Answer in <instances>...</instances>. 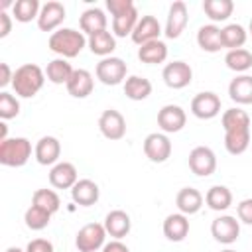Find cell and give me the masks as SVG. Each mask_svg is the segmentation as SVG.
I'll use <instances>...</instances> for the list:
<instances>
[{
	"label": "cell",
	"instance_id": "cell-8",
	"mask_svg": "<svg viewBox=\"0 0 252 252\" xmlns=\"http://www.w3.org/2000/svg\"><path fill=\"white\" fill-rule=\"evenodd\" d=\"M191 112L201 118V120H209V118H215L219 112H220V98L211 93V91H205V93H199L193 96L191 100Z\"/></svg>",
	"mask_w": 252,
	"mask_h": 252
},
{
	"label": "cell",
	"instance_id": "cell-36",
	"mask_svg": "<svg viewBox=\"0 0 252 252\" xmlns=\"http://www.w3.org/2000/svg\"><path fill=\"white\" fill-rule=\"evenodd\" d=\"M224 63H226L228 69H232V71H236V73L248 71V69L252 67V53H250L248 49H244V47L232 49V51L226 53Z\"/></svg>",
	"mask_w": 252,
	"mask_h": 252
},
{
	"label": "cell",
	"instance_id": "cell-43",
	"mask_svg": "<svg viewBox=\"0 0 252 252\" xmlns=\"http://www.w3.org/2000/svg\"><path fill=\"white\" fill-rule=\"evenodd\" d=\"M236 213H238V219L246 224H252V199H244L238 203L236 207Z\"/></svg>",
	"mask_w": 252,
	"mask_h": 252
},
{
	"label": "cell",
	"instance_id": "cell-23",
	"mask_svg": "<svg viewBox=\"0 0 252 252\" xmlns=\"http://www.w3.org/2000/svg\"><path fill=\"white\" fill-rule=\"evenodd\" d=\"M79 26L89 35L98 33V32H104L106 30V16H104V12L100 8H89V10H85L81 14Z\"/></svg>",
	"mask_w": 252,
	"mask_h": 252
},
{
	"label": "cell",
	"instance_id": "cell-3",
	"mask_svg": "<svg viewBox=\"0 0 252 252\" xmlns=\"http://www.w3.org/2000/svg\"><path fill=\"white\" fill-rule=\"evenodd\" d=\"M32 158V144L28 138H6L0 142V163L8 167H22Z\"/></svg>",
	"mask_w": 252,
	"mask_h": 252
},
{
	"label": "cell",
	"instance_id": "cell-41",
	"mask_svg": "<svg viewBox=\"0 0 252 252\" xmlns=\"http://www.w3.org/2000/svg\"><path fill=\"white\" fill-rule=\"evenodd\" d=\"M106 8L110 10L112 18H116V16L126 14L128 10H132L134 8V2L132 0H106Z\"/></svg>",
	"mask_w": 252,
	"mask_h": 252
},
{
	"label": "cell",
	"instance_id": "cell-2",
	"mask_svg": "<svg viewBox=\"0 0 252 252\" xmlns=\"http://www.w3.org/2000/svg\"><path fill=\"white\" fill-rule=\"evenodd\" d=\"M43 81H45V73L37 65L26 63V65H22V67H18L14 71L12 87H14V91H16L18 96L32 98L43 87Z\"/></svg>",
	"mask_w": 252,
	"mask_h": 252
},
{
	"label": "cell",
	"instance_id": "cell-12",
	"mask_svg": "<svg viewBox=\"0 0 252 252\" xmlns=\"http://www.w3.org/2000/svg\"><path fill=\"white\" fill-rule=\"evenodd\" d=\"M63 20H65V6L57 0H49L39 10L37 26L41 32H53Z\"/></svg>",
	"mask_w": 252,
	"mask_h": 252
},
{
	"label": "cell",
	"instance_id": "cell-34",
	"mask_svg": "<svg viewBox=\"0 0 252 252\" xmlns=\"http://www.w3.org/2000/svg\"><path fill=\"white\" fill-rule=\"evenodd\" d=\"M138 20H140V18H138V10H136V6H134V8L128 10L126 14L112 18V32H114L118 37H126L128 33L132 35V32H134Z\"/></svg>",
	"mask_w": 252,
	"mask_h": 252
},
{
	"label": "cell",
	"instance_id": "cell-47",
	"mask_svg": "<svg viewBox=\"0 0 252 252\" xmlns=\"http://www.w3.org/2000/svg\"><path fill=\"white\" fill-rule=\"evenodd\" d=\"M6 132H8V126L2 122V124H0V142H4V140H6Z\"/></svg>",
	"mask_w": 252,
	"mask_h": 252
},
{
	"label": "cell",
	"instance_id": "cell-35",
	"mask_svg": "<svg viewBox=\"0 0 252 252\" xmlns=\"http://www.w3.org/2000/svg\"><path fill=\"white\" fill-rule=\"evenodd\" d=\"M32 205H35V207H39V209H43V211L53 215L55 211H59L61 201H59V195L53 189H37L33 193V197H32Z\"/></svg>",
	"mask_w": 252,
	"mask_h": 252
},
{
	"label": "cell",
	"instance_id": "cell-32",
	"mask_svg": "<svg viewBox=\"0 0 252 252\" xmlns=\"http://www.w3.org/2000/svg\"><path fill=\"white\" fill-rule=\"evenodd\" d=\"M220 37H222V47H228V51L240 49L246 41V30L240 24H228L220 30Z\"/></svg>",
	"mask_w": 252,
	"mask_h": 252
},
{
	"label": "cell",
	"instance_id": "cell-19",
	"mask_svg": "<svg viewBox=\"0 0 252 252\" xmlns=\"http://www.w3.org/2000/svg\"><path fill=\"white\" fill-rule=\"evenodd\" d=\"M71 197L77 205L91 207L98 201V185L91 179H79L71 189Z\"/></svg>",
	"mask_w": 252,
	"mask_h": 252
},
{
	"label": "cell",
	"instance_id": "cell-45",
	"mask_svg": "<svg viewBox=\"0 0 252 252\" xmlns=\"http://www.w3.org/2000/svg\"><path fill=\"white\" fill-rule=\"evenodd\" d=\"M14 73L10 71L8 63H0V87H6L8 83H12Z\"/></svg>",
	"mask_w": 252,
	"mask_h": 252
},
{
	"label": "cell",
	"instance_id": "cell-24",
	"mask_svg": "<svg viewBox=\"0 0 252 252\" xmlns=\"http://www.w3.org/2000/svg\"><path fill=\"white\" fill-rule=\"evenodd\" d=\"M197 43L203 51H209V53H215L219 49H222V37H220V28L209 24V26H203L199 32H197Z\"/></svg>",
	"mask_w": 252,
	"mask_h": 252
},
{
	"label": "cell",
	"instance_id": "cell-9",
	"mask_svg": "<svg viewBox=\"0 0 252 252\" xmlns=\"http://www.w3.org/2000/svg\"><path fill=\"white\" fill-rule=\"evenodd\" d=\"M98 128H100V132H102L104 138H108V140H120L126 134V120H124V116L118 110L108 108V110H104L100 114Z\"/></svg>",
	"mask_w": 252,
	"mask_h": 252
},
{
	"label": "cell",
	"instance_id": "cell-39",
	"mask_svg": "<svg viewBox=\"0 0 252 252\" xmlns=\"http://www.w3.org/2000/svg\"><path fill=\"white\" fill-rule=\"evenodd\" d=\"M49 219H51V213H47V211H43V209H39V207H35V205H32V207L26 211V215H24L26 226L32 228V230H41V228H45V226L49 224Z\"/></svg>",
	"mask_w": 252,
	"mask_h": 252
},
{
	"label": "cell",
	"instance_id": "cell-26",
	"mask_svg": "<svg viewBox=\"0 0 252 252\" xmlns=\"http://www.w3.org/2000/svg\"><path fill=\"white\" fill-rule=\"evenodd\" d=\"M175 203H177V209L183 215H195L203 207V195L197 189H193V187H183L177 193Z\"/></svg>",
	"mask_w": 252,
	"mask_h": 252
},
{
	"label": "cell",
	"instance_id": "cell-44",
	"mask_svg": "<svg viewBox=\"0 0 252 252\" xmlns=\"http://www.w3.org/2000/svg\"><path fill=\"white\" fill-rule=\"evenodd\" d=\"M10 30H12V20H10V16L2 10V12H0V37H6V35L10 33Z\"/></svg>",
	"mask_w": 252,
	"mask_h": 252
},
{
	"label": "cell",
	"instance_id": "cell-14",
	"mask_svg": "<svg viewBox=\"0 0 252 252\" xmlns=\"http://www.w3.org/2000/svg\"><path fill=\"white\" fill-rule=\"evenodd\" d=\"M185 26H187V4L183 0H175L169 6V14L165 22V35L169 39H175L181 35Z\"/></svg>",
	"mask_w": 252,
	"mask_h": 252
},
{
	"label": "cell",
	"instance_id": "cell-49",
	"mask_svg": "<svg viewBox=\"0 0 252 252\" xmlns=\"http://www.w3.org/2000/svg\"><path fill=\"white\" fill-rule=\"evenodd\" d=\"M222 252H236V250H230V248H226V250H222Z\"/></svg>",
	"mask_w": 252,
	"mask_h": 252
},
{
	"label": "cell",
	"instance_id": "cell-40",
	"mask_svg": "<svg viewBox=\"0 0 252 252\" xmlns=\"http://www.w3.org/2000/svg\"><path fill=\"white\" fill-rule=\"evenodd\" d=\"M20 112V102L16 96H12L10 93H0V118L2 120H10L16 118Z\"/></svg>",
	"mask_w": 252,
	"mask_h": 252
},
{
	"label": "cell",
	"instance_id": "cell-31",
	"mask_svg": "<svg viewBox=\"0 0 252 252\" xmlns=\"http://www.w3.org/2000/svg\"><path fill=\"white\" fill-rule=\"evenodd\" d=\"M89 47H91V51L94 55H100L104 59V57H108L114 51L116 39H114V35L110 32L104 30V32H98V33L89 35Z\"/></svg>",
	"mask_w": 252,
	"mask_h": 252
},
{
	"label": "cell",
	"instance_id": "cell-38",
	"mask_svg": "<svg viewBox=\"0 0 252 252\" xmlns=\"http://www.w3.org/2000/svg\"><path fill=\"white\" fill-rule=\"evenodd\" d=\"M222 128H224V132L250 128V116L240 108H228L222 114Z\"/></svg>",
	"mask_w": 252,
	"mask_h": 252
},
{
	"label": "cell",
	"instance_id": "cell-22",
	"mask_svg": "<svg viewBox=\"0 0 252 252\" xmlns=\"http://www.w3.org/2000/svg\"><path fill=\"white\" fill-rule=\"evenodd\" d=\"M228 94L238 104H252V75H240L230 81Z\"/></svg>",
	"mask_w": 252,
	"mask_h": 252
},
{
	"label": "cell",
	"instance_id": "cell-11",
	"mask_svg": "<svg viewBox=\"0 0 252 252\" xmlns=\"http://www.w3.org/2000/svg\"><path fill=\"white\" fill-rule=\"evenodd\" d=\"M187 122V116H185V110L177 104H165L159 108L158 112V126L171 134V132H179Z\"/></svg>",
	"mask_w": 252,
	"mask_h": 252
},
{
	"label": "cell",
	"instance_id": "cell-28",
	"mask_svg": "<svg viewBox=\"0 0 252 252\" xmlns=\"http://www.w3.org/2000/svg\"><path fill=\"white\" fill-rule=\"evenodd\" d=\"M73 71L75 69L71 67V63H67V59H63V57L49 61L47 67H45L47 79L51 83H55V85H67L69 79H71V75H73Z\"/></svg>",
	"mask_w": 252,
	"mask_h": 252
},
{
	"label": "cell",
	"instance_id": "cell-37",
	"mask_svg": "<svg viewBox=\"0 0 252 252\" xmlns=\"http://www.w3.org/2000/svg\"><path fill=\"white\" fill-rule=\"evenodd\" d=\"M39 2L37 0H16L12 6V14L18 22H32L33 18L39 16Z\"/></svg>",
	"mask_w": 252,
	"mask_h": 252
},
{
	"label": "cell",
	"instance_id": "cell-27",
	"mask_svg": "<svg viewBox=\"0 0 252 252\" xmlns=\"http://www.w3.org/2000/svg\"><path fill=\"white\" fill-rule=\"evenodd\" d=\"M124 94L132 100H144L152 94V83L146 77L132 75L124 81Z\"/></svg>",
	"mask_w": 252,
	"mask_h": 252
},
{
	"label": "cell",
	"instance_id": "cell-5",
	"mask_svg": "<svg viewBox=\"0 0 252 252\" xmlns=\"http://www.w3.org/2000/svg\"><path fill=\"white\" fill-rule=\"evenodd\" d=\"M126 63L120 57H104L96 63V79L104 85H118L126 79Z\"/></svg>",
	"mask_w": 252,
	"mask_h": 252
},
{
	"label": "cell",
	"instance_id": "cell-6",
	"mask_svg": "<svg viewBox=\"0 0 252 252\" xmlns=\"http://www.w3.org/2000/svg\"><path fill=\"white\" fill-rule=\"evenodd\" d=\"M189 169L199 175V177H207L217 169V156L211 148L207 146H197L191 150L189 154Z\"/></svg>",
	"mask_w": 252,
	"mask_h": 252
},
{
	"label": "cell",
	"instance_id": "cell-33",
	"mask_svg": "<svg viewBox=\"0 0 252 252\" xmlns=\"http://www.w3.org/2000/svg\"><path fill=\"white\" fill-rule=\"evenodd\" d=\"M203 10H205V14H207L211 20L222 22V20H226V18L232 14L234 2H232V0H205V2H203Z\"/></svg>",
	"mask_w": 252,
	"mask_h": 252
},
{
	"label": "cell",
	"instance_id": "cell-10",
	"mask_svg": "<svg viewBox=\"0 0 252 252\" xmlns=\"http://www.w3.org/2000/svg\"><path fill=\"white\" fill-rule=\"evenodd\" d=\"M163 81L167 87L171 89H183L191 83L193 79V71L191 67L185 63V61H171L163 67V73H161Z\"/></svg>",
	"mask_w": 252,
	"mask_h": 252
},
{
	"label": "cell",
	"instance_id": "cell-42",
	"mask_svg": "<svg viewBox=\"0 0 252 252\" xmlns=\"http://www.w3.org/2000/svg\"><path fill=\"white\" fill-rule=\"evenodd\" d=\"M26 252H53V244L45 238H33L28 242Z\"/></svg>",
	"mask_w": 252,
	"mask_h": 252
},
{
	"label": "cell",
	"instance_id": "cell-46",
	"mask_svg": "<svg viewBox=\"0 0 252 252\" xmlns=\"http://www.w3.org/2000/svg\"><path fill=\"white\" fill-rule=\"evenodd\" d=\"M102 252H130V250L120 240H112V242H108V244L102 246Z\"/></svg>",
	"mask_w": 252,
	"mask_h": 252
},
{
	"label": "cell",
	"instance_id": "cell-20",
	"mask_svg": "<svg viewBox=\"0 0 252 252\" xmlns=\"http://www.w3.org/2000/svg\"><path fill=\"white\" fill-rule=\"evenodd\" d=\"M189 232V220L183 213H175V215H169L165 220H163V234L167 240L171 242H181Z\"/></svg>",
	"mask_w": 252,
	"mask_h": 252
},
{
	"label": "cell",
	"instance_id": "cell-25",
	"mask_svg": "<svg viewBox=\"0 0 252 252\" xmlns=\"http://www.w3.org/2000/svg\"><path fill=\"white\" fill-rule=\"evenodd\" d=\"M165 57H167V45L163 41H159V39L150 41V43H144L138 49V59L142 63H148V65L163 63Z\"/></svg>",
	"mask_w": 252,
	"mask_h": 252
},
{
	"label": "cell",
	"instance_id": "cell-15",
	"mask_svg": "<svg viewBox=\"0 0 252 252\" xmlns=\"http://www.w3.org/2000/svg\"><path fill=\"white\" fill-rule=\"evenodd\" d=\"M161 33V28H159V22L156 16H142L132 32V41L138 43V45H144V43H150V41H156Z\"/></svg>",
	"mask_w": 252,
	"mask_h": 252
},
{
	"label": "cell",
	"instance_id": "cell-50",
	"mask_svg": "<svg viewBox=\"0 0 252 252\" xmlns=\"http://www.w3.org/2000/svg\"><path fill=\"white\" fill-rule=\"evenodd\" d=\"M250 33H252V20H250Z\"/></svg>",
	"mask_w": 252,
	"mask_h": 252
},
{
	"label": "cell",
	"instance_id": "cell-21",
	"mask_svg": "<svg viewBox=\"0 0 252 252\" xmlns=\"http://www.w3.org/2000/svg\"><path fill=\"white\" fill-rule=\"evenodd\" d=\"M130 217L124 213V211H120V209H116V211H110L108 215H106V219H104V228H106V234H110L112 238H122V236H126L128 232H130Z\"/></svg>",
	"mask_w": 252,
	"mask_h": 252
},
{
	"label": "cell",
	"instance_id": "cell-1",
	"mask_svg": "<svg viewBox=\"0 0 252 252\" xmlns=\"http://www.w3.org/2000/svg\"><path fill=\"white\" fill-rule=\"evenodd\" d=\"M85 43H87V39H85L83 32H77L73 28H63L49 35V49L53 53L61 55L63 59L77 57L83 51Z\"/></svg>",
	"mask_w": 252,
	"mask_h": 252
},
{
	"label": "cell",
	"instance_id": "cell-29",
	"mask_svg": "<svg viewBox=\"0 0 252 252\" xmlns=\"http://www.w3.org/2000/svg\"><path fill=\"white\" fill-rule=\"evenodd\" d=\"M248 144H250V128L224 132V148H226L228 154L240 156V154L246 152Z\"/></svg>",
	"mask_w": 252,
	"mask_h": 252
},
{
	"label": "cell",
	"instance_id": "cell-4",
	"mask_svg": "<svg viewBox=\"0 0 252 252\" xmlns=\"http://www.w3.org/2000/svg\"><path fill=\"white\" fill-rule=\"evenodd\" d=\"M104 238H106V228L104 224L98 222H89L85 224L75 238V244L79 248V252H94L100 246H104Z\"/></svg>",
	"mask_w": 252,
	"mask_h": 252
},
{
	"label": "cell",
	"instance_id": "cell-13",
	"mask_svg": "<svg viewBox=\"0 0 252 252\" xmlns=\"http://www.w3.org/2000/svg\"><path fill=\"white\" fill-rule=\"evenodd\" d=\"M211 234L215 236V240H219L222 244H232L240 234V224L234 217L224 215V217H219V219L213 220Z\"/></svg>",
	"mask_w": 252,
	"mask_h": 252
},
{
	"label": "cell",
	"instance_id": "cell-16",
	"mask_svg": "<svg viewBox=\"0 0 252 252\" xmlns=\"http://www.w3.org/2000/svg\"><path fill=\"white\" fill-rule=\"evenodd\" d=\"M77 181H79L77 179V169L69 161H59L49 171V183L55 189H73V185Z\"/></svg>",
	"mask_w": 252,
	"mask_h": 252
},
{
	"label": "cell",
	"instance_id": "cell-17",
	"mask_svg": "<svg viewBox=\"0 0 252 252\" xmlns=\"http://www.w3.org/2000/svg\"><path fill=\"white\" fill-rule=\"evenodd\" d=\"M61 156V144L53 136H43L35 144V159L41 165H53Z\"/></svg>",
	"mask_w": 252,
	"mask_h": 252
},
{
	"label": "cell",
	"instance_id": "cell-48",
	"mask_svg": "<svg viewBox=\"0 0 252 252\" xmlns=\"http://www.w3.org/2000/svg\"><path fill=\"white\" fill-rule=\"evenodd\" d=\"M4 252H24L22 248H18V246H10V248H6Z\"/></svg>",
	"mask_w": 252,
	"mask_h": 252
},
{
	"label": "cell",
	"instance_id": "cell-7",
	"mask_svg": "<svg viewBox=\"0 0 252 252\" xmlns=\"http://www.w3.org/2000/svg\"><path fill=\"white\" fill-rule=\"evenodd\" d=\"M144 154H146L148 159H152L156 163L165 161L171 156V142H169V138L165 134H159V132L148 134L146 140H144Z\"/></svg>",
	"mask_w": 252,
	"mask_h": 252
},
{
	"label": "cell",
	"instance_id": "cell-30",
	"mask_svg": "<svg viewBox=\"0 0 252 252\" xmlns=\"http://www.w3.org/2000/svg\"><path fill=\"white\" fill-rule=\"evenodd\" d=\"M205 203L213 211H226L232 205V193L224 185H213L205 195Z\"/></svg>",
	"mask_w": 252,
	"mask_h": 252
},
{
	"label": "cell",
	"instance_id": "cell-18",
	"mask_svg": "<svg viewBox=\"0 0 252 252\" xmlns=\"http://www.w3.org/2000/svg\"><path fill=\"white\" fill-rule=\"evenodd\" d=\"M93 75L87 71V69H75L69 83L65 85L67 87V93L75 98H85L93 93Z\"/></svg>",
	"mask_w": 252,
	"mask_h": 252
}]
</instances>
